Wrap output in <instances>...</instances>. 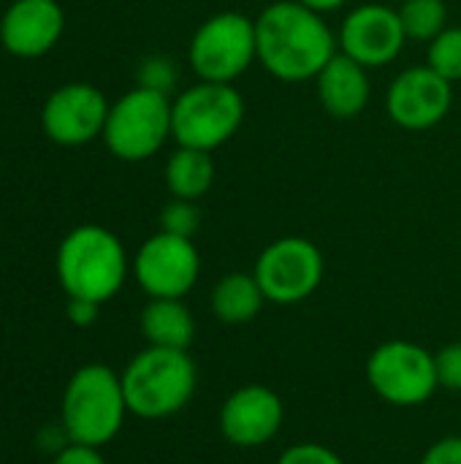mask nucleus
Masks as SVG:
<instances>
[{
	"label": "nucleus",
	"mask_w": 461,
	"mask_h": 464,
	"mask_svg": "<svg viewBox=\"0 0 461 464\" xmlns=\"http://www.w3.org/2000/svg\"><path fill=\"white\" fill-rule=\"evenodd\" d=\"M255 44L258 63L288 84L315 79L340 52L323 14L296 0H274L255 16Z\"/></svg>",
	"instance_id": "f257e3e1"
},
{
	"label": "nucleus",
	"mask_w": 461,
	"mask_h": 464,
	"mask_svg": "<svg viewBox=\"0 0 461 464\" xmlns=\"http://www.w3.org/2000/svg\"><path fill=\"white\" fill-rule=\"evenodd\" d=\"M54 272L68 299L106 304L114 299L130 272L122 239L95 223L71 228L54 256Z\"/></svg>",
	"instance_id": "f03ea898"
},
{
	"label": "nucleus",
	"mask_w": 461,
	"mask_h": 464,
	"mask_svg": "<svg viewBox=\"0 0 461 464\" xmlns=\"http://www.w3.org/2000/svg\"><path fill=\"white\" fill-rule=\"evenodd\" d=\"M128 411L139 419L158 421L185 411L198 389V370L187 351L147 345L122 370Z\"/></svg>",
	"instance_id": "7ed1b4c3"
},
{
	"label": "nucleus",
	"mask_w": 461,
	"mask_h": 464,
	"mask_svg": "<svg viewBox=\"0 0 461 464\" xmlns=\"http://www.w3.org/2000/svg\"><path fill=\"white\" fill-rule=\"evenodd\" d=\"M128 413L122 378L106 364H84L65 383L60 427L71 443L95 449L111 443L120 435Z\"/></svg>",
	"instance_id": "20e7f679"
},
{
	"label": "nucleus",
	"mask_w": 461,
	"mask_h": 464,
	"mask_svg": "<svg viewBox=\"0 0 461 464\" xmlns=\"http://www.w3.org/2000/svg\"><path fill=\"white\" fill-rule=\"evenodd\" d=\"M245 122V98L234 84L196 82L171 101V139L177 147L215 152Z\"/></svg>",
	"instance_id": "39448f33"
},
{
	"label": "nucleus",
	"mask_w": 461,
	"mask_h": 464,
	"mask_svg": "<svg viewBox=\"0 0 461 464\" xmlns=\"http://www.w3.org/2000/svg\"><path fill=\"white\" fill-rule=\"evenodd\" d=\"M101 139L117 160H149L171 139V95L136 84L109 106Z\"/></svg>",
	"instance_id": "423d86ee"
},
{
	"label": "nucleus",
	"mask_w": 461,
	"mask_h": 464,
	"mask_svg": "<svg viewBox=\"0 0 461 464\" xmlns=\"http://www.w3.org/2000/svg\"><path fill=\"white\" fill-rule=\"evenodd\" d=\"M255 60V19L239 11L212 14L196 27L187 44V65L198 82L234 84Z\"/></svg>",
	"instance_id": "0eeeda50"
},
{
	"label": "nucleus",
	"mask_w": 461,
	"mask_h": 464,
	"mask_svg": "<svg viewBox=\"0 0 461 464\" xmlns=\"http://www.w3.org/2000/svg\"><path fill=\"white\" fill-rule=\"evenodd\" d=\"M367 383L394 408H418L440 389L435 353L410 340H389L370 353Z\"/></svg>",
	"instance_id": "6e6552de"
},
{
	"label": "nucleus",
	"mask_w": 461,
	"mask_h": 464,
	"mask_svg": "<svg viewBox=\"0 0 461 464\" xmlns=\"http://www.w3.org/2000/svg\"><path fill=\"white\" fill-rule=\"evenodd\" d=\"M323 253L304 237H280L255 258V280L272 304H299L323 283Z\"/></svg>",
	"instance_id": "1a4fd4ad"
},
{
	"label": "nucleus",
	"mask_w": 461,
	"mask_h": 464,
	"mask_svg": "<svg viewBox=\"0 0 461 464\" xmlns=\"http://www.w3.org/2000/svg\"><path fill=\"white\" fill-rule=\"evenodd\" d=\"M130 272L149 299H185L198 283L201 256L193 239L158 231L136 250Z\"/></svg>",
	"instance_id": "9d476101"
},
{
	"label": "nucleus",
	"mask_w": 461,
	"mask_h": 464,
	"mask_svg": "<svg viewBox=\"0 0 461 464\" xmlns=\"http://www.w3.org/2000/svg\"><path fill=\"white\" fill-rule=\"evenodd\" d=\"M109 106L111 103L95 84L68 82L46 98L41 109V128L46 139L60 147H82L103 136Z\"/></svg>",
	"instance_id": "9b49d317"
},
{
	"label": "nucleus",
	"mask_w": 461,
	"mask_h": 464,
	"mask_svg": "<svg viewBox=\"0 0 461 464\" xmlns=\"http://www.w3.org/2000/svg\"><path fill=\"white\" fill-rule=\"evenodd\" d=\"M408 44L399 11L386 3L356 5L337 30V46L364 68L391 65Z\"/></svg>",
	"instance_id": "f8f14e48"
},
{
	"label": "nucleus",
	"mask_w": 461,
	"mask_h": 464,
	"mask_svg": "<svg viewBox=\"0 0 461 464\" xmlns=\"http://www.w3.org/2000/svg\"><path fill=\"white\" fill-rule=\"evenodd\" d=\"M454 106V84L427 63L405 68L386 90V114L402 130H429L440 125Z\"/></svg>",
	"instance_id": "ddd939ff"
},
{
	"label": "nucleus",
	"mask_w": 461,
	"mask_h": 464,
	"mask_svg": "<svg viewBox=\"0 0 461 464\" xmlns=\"http://www.w3.org/2000/svg\"><path fill=\"white\" fill-rule=\"evenodd\" d=\"M285 421V405L277 392L247 383L231 392L220 408L217 424L223 438L236 449H261L277 438Z\"/></svg>",
	"instance_id": "4468645a"
},
{
	"label": "nucleus",
	"mask_w": 461,
	"mask_h": 464,
	"mask_svg": "<svg viewBox=\"0 0 461 464\" xmlns=\"http://www.w3.org/2000/svg\"><path fill=\"white\" fill-rule=\"evenodd\" d=\"M65 30V11L57 0H14L0 16V44L8 54L33 60L52 52Z\"/></svg>",
	"instance_id": "2eb2a0df"
},
{
	"label": "nucleus",
	"mask_w": 461,
	"mask_h": 464,
	"mask_svg": "<svg viewBox=\"0 0 461 464\" xmlns=\"http://www.w3.org/2000/svg\"><path fill=\"white\" fill-rule=\"evenodd\" d=\"M315 92L326 114L337 120H353L367 109L372 95L370 68L337 52L315 76Z\"/></svg>",
	"instance_id": "dca6fc26"
},
{
	"label": "nucleus",
	"mask_w": 461,
	"mask_h": 464,
	"mask_svg": "<svg viewBox=\"0 0 461 464\" xmlns=\"http://www.w3.org/2000/svg\"><path fill=\"white\" fill-rule=\"evenodd\" d=\"M139 326L147 345L155 348L187 351L196 340V318L185 299H149Z\"/></svg>",
	"instance_id": "f3484780"
},
{
	"label": "nucleus",
	"mask_w": 461,
	"mask_h": 464,
	"mask_svg": "<svg viewBox=\"0 0 461 464\" xmlns=\"http://www.w3.org/2000/svg\"><path fill=\"white\" fill-rule=\"evenodd\" d=\"M266 296L255 280V275L250 272H231L226 277H220L209 294V307L212 315L220 324L228 326H242L258 318V313L264 310Z\"/></svg>",
	"instance_id": "a211bd4d"
},
{
	"label": "nucleus",
	"mask_w": 461,
	"mask_h": 464,
	"mask_svg": "<svg viewBox=\"0 0 461 464\" xmlns=\"http://www.w3.org/2000/svg\"><path fill=\"white\" fill-rule=\"evenodd\" d=\"M166 188L171 198H187L198 201L201 196L209 193L215 182V160L212 152L193 150V147H177L163 169Z\"/></svg>",
	"instance_id": "6ab92c4d"
},
{
	"label": "nucleus",
	"mask_w": 461,
	"mask_h": 464,
	"mask_svg": "<svg viewBox=\"0 0 461 464\" xmlns=\"http://www.w3.org/2000/svg\"><path fill=\"white\" fill-rule=\"evenodd\" d=\"M399 19L408 41L429 44L448 27V5L443 0H405L399 5Z\"/></svg>",
	"instance_id": "aec40b11"
},
{
	"label": "nucleus",
	"mask_w": 461,
	"mask_h": 464,
	"mask_svg": "<svg viewBox=\"0 0 461 464\" xmlns=\"http://www.w3.org/2000/svg\"><path fill=\"white\" fill-rule=\"evenodd\" d=\"M427 65L451 84L461 82V27H446L427 44Z\"/></svg>",
	"instance_id": "412c9836"
},
{
	"label": "nucleus",
	"mask_w": 461,
	"mask_h": 464,
	"mask_svg": "<svg viewBox=\"0 0 461 464\" xmlns=\"http://www.w3.org/2000/svg\"><path fill=\"white\" fill-rule=\"evenodd\" d=\"M179 82V65L168 54H149L139 65V87L171 95Z\"/></svg>",
	"instance_id": "4be33fe9"
},
{
	"label": "nucleus",
	"mask_w": 461,
	"mask_h": 464,
	"mask_svg": "<svg viewBox=\"0 0 461 464\" xmlns=\"http://www.w3.org/2000/svg\"><path fill=\"white\" fill-rule=\"evenodd\" d=\"M198 228H201V212H198L196 201L171 198V201L163 207V212H160V231L174 234V237L193 239Z\"/></svg>",
	"instance_id": "5701e85b"
},
{
	"label": "nucleus",
	"mask_w": 461,
	"mask_h": 464,
	"mask_svg": "<svg viewBox=\"0 0 461 464\" xmlns=\"http://www.w3.org/2000/svg\"><path fill=\"white\" fill-rule=\"evenodd\" d=\"M277 464H345L337 451H331L323 443H293L288 446L280 457Z\"/></svg>",
	"instance_id": "b1692460"
},
{
	"label": "nucleus",
	"mask_w": 461,
	"mask_h": 464,
	"mask_svg": "<svg viewBox=\"0 0 461 464\" xmlns=\"http://www.w3.org/2000/svg\"><path fill=\"white\" fill-rule=\"evenodd\" d=\"M435 367H437V381L440 389L461 392V343H448L435 353Z\"/></svg>",
	"instance_id": "393cba45"
},
{
	"label": "nucleus",
	"mask_w": 461,
	"mask_h": 464,
	"mask_svg": "<svg viewBox=\"0 0 461 464\" xmlns=\"http://www.w3.org/2000/svg\"><path fill=\"white\" fill-rule=\"evenodd\" d=\"M418 464H461V435H448L432 443Z\"/></svg>",
	"instance_id": "a878e982"
},
{
	"label": "nucleus",
	"mask_w": 461,
	"mask_h": 464,
	"mask_svg": "<svg viewBox=\"0 0 461 464\" xmlns=\"http://www.w3.org/2000/svg\"><path fill=\"white\" fill-rule=\"evenodd\" d=\"M52 464H109L101 449L95 446H82V443H68L54 454Z\"/></svg>",
	"instance_id": "bb28decb"
},
{
	"label": "nucleus",
	"mask_w": 461,
	"mask_h": 464,
	"mask_svg": "<svg viewBox=\"0 0 461 464\" xmlns=\"http://www.w3.org/2000/svg\"><path fill=\"white\" fill-rule=\"evenodd\" d=\"M98 313H101V304L90 302V299H68V307H65L68 321L79 329L92 326L98 321Z\"/></svg>",
	"instance_id": "cd10ccee"
},
{
	"label": "nucleus",
	"mask_w": 461,
	"mask_h": 464,
	"mask_svg": "<svg viewBox=\"0 0 461 464\" xmlns=\"http://www.w3.org/2000/svg\"><path fill=\"white\" fill-rule=\"evenodd\" d=\"M296 3H302V5H307V8H312V11H318V14H331V11H340L348 0H296Z\"/></svg>",
	"instance_id": "c85d7f7f"
},
{
	"label": "nucleus",
	"mask_w": 461,
	"mask_h": 464,
	"mask_svg": "<svg viewBox=\"0 0 461 464\" xmlns=\"http://www.w3.org/2000/svg\"><path fill=\"white\" fill-rule=\"evenodd\" d=\"M399 3H405V0H399Z\"/></svg>",
	"instance_id": "c756f323"
},
{
	"label": "nucleus",
	"mask_w": 461,
	"mask_h": 464,
	"mask_svg": "<svg viewBox=\"0 0 461 464\" xmlns=\"http://www.w3.org/2000/svg\"><path fill=\"white\" fill-rule=\"evenodd\" d=\"M459 419H461V411H459Z\"/></svg>",
	"instance_id": "7c9ffc66"
}]
</instances>
